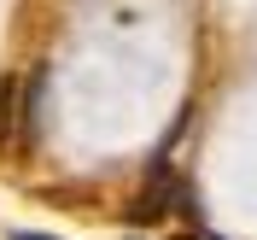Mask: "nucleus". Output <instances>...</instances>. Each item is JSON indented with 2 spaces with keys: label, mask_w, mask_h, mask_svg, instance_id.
Masks as SVG:
<instances>
[{
  "label": "nucleus",
  "mask_w": 257,
  "mask_h": 240,
  "mask_svg": "<svg viewBox=\"0 0 257 240\" xmlns=\"http://www.w3.org/2000/svg\"><path fill=\"white\" fill-rule=\"evenodd\" d=\"M12 240H47V234H30V228H24V234H12Z\"/></svg>",
  "instance_id": "nucleus-1"
}]
</instances>
